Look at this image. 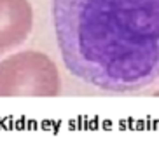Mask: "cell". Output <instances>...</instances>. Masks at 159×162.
<instances>
[{"label":"cell","mask_w":159,"mask_h":162,"mask_svg":"<svg viewBox=\"0 0 159 162\" xmlns=\"http://www.w3.org/2000/svg\"><path fill=\"white\" fill-rule=\"evenodd\" d=\"M66 70L110 92L159 79V0H53Z\"/></svg>","instance_id":"cell-1"},{"label":"cell","mask_w":159,"mask_h":162,"mask_svg":"<svg viewBox=\"0 0 159 162\" xmlns=\"http://www.w3.org/2000/svg\"><path fill=\"white\" fill-rule=\"evenodd\" d=\"M58 70L40 53H19L0 63V96H54Z\"/></svg>","instance_id":"cell-2"},{"label":"cell","mask_w":159,"mask_h":162,"mask_svg":"<svg viewBox=\"0 0 159 162\" xmlns=\"http://www.w3.org/2000/svg\"><path fill=\"white\" fill-rule=\"evenodd\" d=\"M31 30V9L26 0H0V54L19 45Z\"/></svg>","instance_id":"cell-3"}]
</instances>
